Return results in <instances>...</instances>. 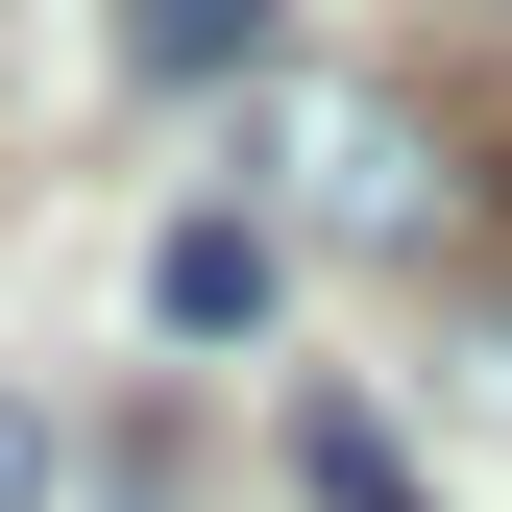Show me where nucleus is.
<instances>
[{
	"label": "nucleus",
	"instance_id": "f257e3e1",
	"mask_svg": "<svg viewBox=\"0 0 512 512\" xmlns=\"http://www.w3.org/2000/svg\"><path fill=\"white\" fill-rule=\"evenodd\" d=\"M269 171H293V196L342 220V244H439V220H464V171H439V122H391V98H317V122H293Z\"/></svg>",
	"mask_w": 512,
	"mask_h": 512
},
{
	"label": "nucleus",
	"instance_id": "f03ea898",
	"mask_svg": "<svg viewBox=\"0 0 512 512\" xmlns=\"http://www.w3.org/2000/svg\"><path fill=\"white\" fill-rule=\"evenodd\" d=\"M147 317L171 342H244V317H269V220H171L147 244Z\"/></svg>",
	"mask_w": 512,
	"mask_h": 512
},
{
	"label": "nucleus",
	"instance_id": "7ed1b4c3",
	"mask_svg": "<svg viewBox=\"0 0 512 512\" xmlns=\"http://www.w3.org/2000/svg\"><path fill=\"white\" fill-rule=\"evenodd\" d=\"M269 0H122V74H244Z\"/></svg>",
	"mask_w": 512,
	"mask_h": 512
},
{
	"label": "nucleus",
	"instance_id": "20e7f679",
	"mask_svg": "<svg viewBox=\"0 0 512 512\" xmlns=\"http://www.w3.org/2000/svg\"><path fill=\"white\" fill-rule=\"evenodd\" d=\"M293 464H317V512H415V464H391V415H293Z\"/></svg>",
	"mask_w": 512,
	"mask_h": 512
},
{
	"label": "nucleus",
	"instance_id": "39448f33",
	"mask_svg": "<svg viewBox=\"0 0 512 512\" xmlns=\"http://www.w3.org/2000/svg\"><path fill=\"white\" fill-rule=\"evenodd\" d=\"M0 512H49V415L25 391H0Z\"/></svg>",
	"mask_w": 512,
	"mask_h": 512
},
{
	"label": "nucleus",
	"instance_id": "423d86ee",
	"mask_svg": "<svg viewBox=\"0 0 512 512\" xmlns=\"http://www.w3.org/2000/svg\"><path fill=\"white\" fill-rule=\"evenodd\" d=\"M488 415H512V293H488Z\"/></svg>",
	"mask_w": 512,
	"mask_h": 512
}]
</instances>
